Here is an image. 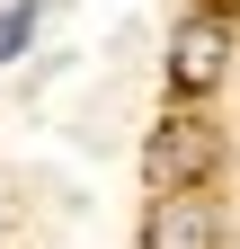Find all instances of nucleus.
I'll use <instances>...</instances> for the list:
<instances>
[{"instance_id":"1","label":"nucleus","mask_w":240,"mask_h":249,"mask_svg":"<svg viewBox=\"0 0 240 249\" xmlns=\"http://www.w3.org/2000/svg\"><path fill=\"white\" fill-rule=\"evenodd\" d=\"M223 124L214 107H169L152 134H142V178H152V196H178V187H214L223 178Z\"/></svg>"},{"instance_id":"4","label":"nucleus","mask_w":240,"mask_h":249,"mask_svg":"<svg viewBox=\"0 0 240 249\" xmlns=\"http://www.w3.org/2000/svg\"><path fill=\"white\" fill-rule=\"evenodd\" d=\"M36 27H45V0H9V9H0V71L36 45Z\"/></svg>"},{"instance_id":"3","label":"nucleus","mask_w":240,"mask_h":249,"mask_svg":"<svg viewBox=\"0 0 240 249\" xmlns=\"http://www.w3.org/2000/svg\"><path fill=\"white\" fill-rule=\"evenodd\" d=\"M134 249H231V213H223V196H214V187L152 196V205H142Z\"/></svg>"},{"instance_id":"2","label":"nucleus","mask_w":240,"mask_h":249,"mask_svg":"<svg viewBox=\"0 0 240 249\" xmlns=\"http://www.w3.org/2000/svg\"><path fill=\"white\" fill-rule=\"evenodd\" d=\"M160 71H169V98H178V107H205V98L231 80V18H223V9H187V18L169 27Z\"/></svg>"}]
</instances>
